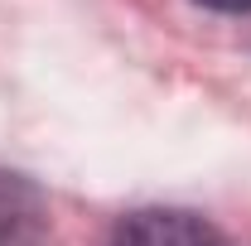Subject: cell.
<instances>
[{
  "label": "cell",
  "mask_w": 251,
  "mask_h": 246,
  "mask_svg": "<svg viewBox=\"0 0 251 246\" xmlns=\"http://www.w3.org/2000/svg\"><path fill=\"white\" fill-rule=\"evenodd\" d=\"M198 5H208V10H222V15H247L251 0H198Z\"/></svg>",
  "instance_id": "obj_3"
},
{
  "label": "cell",
  "mask_w": 251,
  "mask_h": 246,
  "mask_svg": "<svg viewBox=\"0 0 251 246\" xmlns=\"http://www.w3.org/2000/svg\"><path fill=\"white\" fill-rule=\"evenodd\" d=\"M111 246H227V237L184 208H140L116 222Z\"/></svg>",
  "instance_id": "obj_1"
},
{
  "label": "cell",
  "mask_w": 251,
  "mask_h": 246,
  "mask_svg": "<svg viewBox=\"0 0 251 246\" xmlns=\"http://www.w3.org/2000/svg\"><path fill=\"white\" fill-rule=\"evenodd\" d=\"M49 237V203L25 179L0 169V246H44Z\"/></svg>",
  "instance_id": "obj_2"
}]
</instances>
